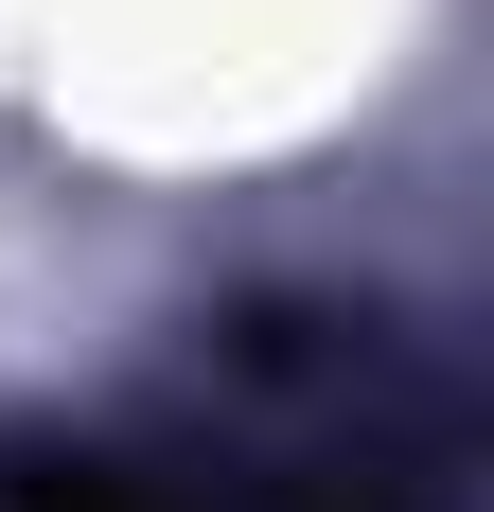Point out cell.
<instances>
[{"label": "cell", "mask_w": 494, "mask_h": 512, "mask_svg": "<svg viewBox=\"0 0 494 512\" xmlns=\"http://www.w3.org/2000/svg\"><path fill=\"white\" fill-rule=\"evenodd\" d=\"M0 512H459V442L371 389H283L230 424H124V442H18Z\"/></svg>", "instance_id": "obj_1"}]
</instances>
